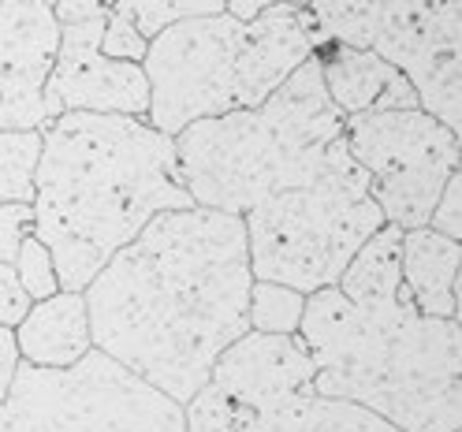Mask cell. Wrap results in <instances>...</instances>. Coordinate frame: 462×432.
Instances as JSON below:
<instances>
[{"instance_id": "52a82bcc", "label": "cell", "mask_w": 462, "mask_h": 432, "mask_svg": "<svg viewBox=\"0 0 462 432\" xmlns=\"http://www.w3.org/2000/svg\"><path fill=\"white\" fill-rule=\"evenodd\" d=\"M343 142L369 176V198L384 224L425 227L429 213L458 171V134L421 108H381L343 116Z\"/></svg>"}, {"instance_id": "8992f818", "label": "cell", "mask_w": 462, "mask_h": 432, "mask_svg": "<svg viewBox=\"0 0 462 432\" xmlns=\"http://www.w3.org/2000/svg\"><path fill=\"white\" fill-rule=\"evenodd\" d=\"M0 432H183V407L94 347L64 369L19 362Z\"/></svg>"}, {"instance_id": "277c9868", "label": "cell", "mask_w": 462, "mask_h": 432, "mask_svg": "<svg viewBox=\"0 0 462 432\" xmlns=\"http://www.w3.org/2000/svg\"><path fill=\"white\" fill-rule=\"evenodd\" d=\"M343 134L317 56L302 60L257 108L194 120L176 138L180 183L194 206L246 213L265 198L310 183Z\"/></svg>"}, {"instance_id": "5b68a950", "label": "cell", "mask_w": 462, "mask_h": 432, "mask_svg": "<svg viewBox=\"0 0 462 432\" xmlns=\"http://www.w3.org/2000/svg\"><path fill=\"white\" fill-rule=\"evenodd\" d=\"M381 224L384 216L369 198L365 168L339 134L310 183L287 187L243 213L250 272L254 280L287 283L302 295L336 287L355 250Z\"/></svg>"}, {"instance_id": "8fae6325", "label": "cell", "mask_w": 462, "mask_h": 432, "mask_svg": "<svg viewBox=\"0 0 462 432\" xmlns=\"http://www.w3.org/2000/svg\"><path fill=\"white\" fill-rule=\"evenodd\" d=\"M60 23L45 0H0V131L49 127L45 78Z\"/></svg>"}, {"instance_id": "9a60e30c", "label": "cell", "mask_w": 462, "mask_h": 432, "mask_svg": "<svg viewBox=\"0 0 462 432\" xmlns=\"http://www.w3.org/2000/svg\"><path fill=\"white\" fill-rule=\"evenodd\" d=\"M12 332L19 358L42 369L75 365L82 354L94 351L90 309H86L82 291H56L49 299H38Z\"/></svg>"}, {"instance_id": "44dd1931", "label": "cell", "mask_w": 462, "mask_h": 432, "mask_svg": "<svg viewBox=\"0 0 462 432\" xmlns=\"http://www.w3.org/2000/svg\"><path fill=\"white\" fill-rule=\"evenodd\" d=\"M42 157V131H0V206L34 201V171Z\"/></svg>"}, {"instance_id": "836d02e7", "label": "cell", "mask_w": 462, "mask_h": 432, "mask_svg": "<svg viewBox=\"0 0 462 432\" xmlns=\"http://www.w3.org/2000/svg\"><path fill=\"white\" fill-rule=\"evenodd\" d=\"M45 5H49V8H52V5H56V0H45Z\"/></svg>"}, {"instance_id": "f546056e", "label": "cell", "mask_w": 462, "mask_h": 432, "mask_svg": "<svg viewBox=\"0 0 462 432\" xmlns=\"http://www.w3.org/2000/svg\"><path fill=\"white\" fill-rule=\"evenodd\" d=\"M52 15L56 23H82V19H105L108 8H101L97 0H56Z\"/></svg>"}, {"instance_id": "7c38bea8", "label": "cell", "mask_w": 462, "mask_h": 432, "mask_svg": "<svg viewBox=\"0 0 462 432\" xmlns=\"http://www.w3.org/2000/svg\"><path fill=\"white\" fill-rule=\"evenodd\" d=\"M209 381L236 395L239 402L265 414L280 402L313 391V358L299 332L276 335V332H243L209 369Z\"/></svg>"}, {"instance_id": "4dcf8cb0", "label": "cell", "mask_w": 462, "mask_h": 432, "mask_svg": "<svg viewBox=\"0 0 462 432\" xmlns=\"http://www.w3.org/2000/svg\"><path fill=\"white\" fill-rule=\"evenodd\" d=\"M276 0H227V15H236V19H254L257 12H265V8H273Z\"/></svg>"}, {"instance_id": "ffe728a7", "label": "cell", "mask_w": 462, "mask_h": 432, "mask_svg": "<svg viewBox=\"0 0 462 432\" xmlns=\"http://www.w3.org/2000/svg\"><path fill=\"white\" fill-rule=\"evenodd\" d=\"M257 425H262L257 410L213 381H206L183 402V432H257Z\"/></svg>"}, {"instance_id": "1f68e13d", "label": "cell", "mask_w": 462, "mask_h": 432, "mask_svg": "<svg viewBox=\"0 0 462 432\" xmlns=\"http://www.w3.org/2000/svg\"><path fill=\"white\" fill-rule=\"evenodd\" d=\"M283 5H291V8H299V12H302V8L310 5V0H283Z\"/></svg>"}, {"instance_id": "d4e9b609", "label": "cell", "mask_w": 462, "mask_h": 432, "mask_svg": "<svg viewBox=\"0 0 462 432\" xmlns=\"http://www.w3.org/2000/svg\"><path fill=\"white\" fill-rule=\"evenodd\" d=\"M146 38L134 26V19L120 15V12H108L105 19V31H101V52L108 60H134L142 64V56H146Z\"/></svg>"}, {"instance_id": "6da1fadb", "label": "cell", "mask_w": 462, "mask_h": 432, "mask_svg": "<svg viewBox=\"0 0 462 432\" xmlns=\"http://www.w3.org/2000/svg\"><path fill=\"white\" fill-rule=\"evenodd\" d=\"M250 283L239 213L164 209L86 283L94 347L183 407L250 332Z\"/></svg>"}, {"instance_id": "d6986e66", "label": "cell", "mask_w": 462, "mask_h": 432, "mask_svg": "<svg viewBox=\"0 0 462 432\" xmlns=\"http://www.w3.org/2000/svg\"><path fill=\"white\" fill-rule=\"evenodd\" d=\"M381 5L384 0H310L299 15L313 49H321L328 41L369 49L381 23Z\"/></svg>"}, {"instance_id": "e0dca14e", "label": "cell", "mask_w": 462, "mask_h": 432, "mask_svg": "<svg viewBox=\"0 0 462 432\" xmlns=\"http://www.w3.org/2000/svg\"><path fill=\"white\" fill-rule=\"evenodd\" d=\"M257 418H262L257 432H407L369 407L321 391H302Z\"/></svg>"}, {"instance_id": "7a4b0ae2", "label": "cell", "mask_w": 462, "mask_h": 432, "mask_svg": "<svg viewBox=\"0 0 462 432\" xmlns=\"http://www.w3.org/2000/svg\"><path fill=\"white\" fill-rule=\"evenodd\" d=\"M176 142L134 116L60 112L42 127L34 235L49 246L60 291H86L105 262L164 209H190Z\"/></svg>"}, {"instance_id": "83f0119b", "label": "cell", "mask_w": 462, "mask_h": 432, "mask_svg": "<svg viewBox=\"0 0 462 432\" xmlns=\"http://www.w3.org/2000/svg\"><path fill=\"white\" fill-rule=\"evenodd\" d=\"M31 306H34V299L23 291L15 265L0 262V328H15Z\"/></svg>"}, {"instance_id": "9c48e42d", "label": "cell", "mask_w": 462, "mask_h": 432, "mask_svg": "<svg viewBox=\"0 0 462 432\" xmlns=\"http://www.w3.org/2000/svg\"><path fill=\"white\" fill-rule=\"evenodd\" d=\"M369 49L407 75L421 112L462 131V0H384Z\"/></svg>"}, {"instance_id": "ac0fdd59", "label": "cell", "mask_w": 462, "mask_h": 432, "mask_svg": "<svg viewBox=\"0 0 462 432\" xmlns=\"http://www.w3.org/2000/svg\"><path fill=\"white\" fill-rule=\"evenodd\" d=\"M399 250H402V227L381 224L346 262L336 287L351 299L355 306H388L402 295V269H399Z\"/></svg>"}, {"instance_id": "e575fe53", "label": "cell", "mask_w": 462, "mask_h": 432, "mask_svg": "<svg viewBox=\"0 0 462 432\" xmlns=\"http://www.w3.org/2000/svg\"><path fill=\"white\" fill-rule=\"evenodd\" d=\"M455 432H458V428H455Z\"/></svg>"}, {"instance_id": "4316f807", "label": "cell", "mask_w": 462, "mask_h": 432, "mask_svg": "<svg viewBox=\"0 0 462 432\" xmlns=\"http://www.w3.org/2000/svg\"><path fill=\"white\" fill-rule=\"evenodd\" d=\"M432 232H440L448 239H462V176L458 171H451L440 198H437V206H432L429 213V224Z\"/></svg>"}, {"instance_id": "cb8c5ba5", "label": "cell", "mask_w": 462, "mask_h": 432, "mask_svg": "<svg viewBox=\"0 0 462 432\" xmlns=\"http://www.w3.org/2000/svg\"><path fill=\"white\" fill-rule=\"evenodd\" d=\"M12 265H15V272H19L23 291L31 295L34 302L60 291V280H56V265H52V253H49V246H45L38 235L23 239V246H19V253H15V262H12Z\"/></svg>"}, {"instance_id": "4fadbf2b", "label": "cell", "mask_w": 462, "mask_h": 432, "mask_svg": "<svg viewBox=\"0 0 462 432\" xmlns=\"http://www.w3.org/2000/svg\"><path fill=\"white\" fill-rule=\"evenodd\" d=\"M310 56L313 45L299 8L276 0L246 19L236 45V108H257Z\"/></svg>"}, {"instance_id": "2e32d148", "label": "cell", "mask_w": 462, "mask_h": 432, "mask_svg": "<svg viewBox=\"0 0 462 432\" xmlns=\"http://www.w3.org/2000/svg\"><path fill=\"white\" fill-rule=\"evenodd\" d=\"M402 287L421 317H455L458 321V269L462 243L448 239L432 227H411L402 232L399 250Z\"/></svg>"}, {"instance_id": "f1b7e54d", "label": "cell", "mask_w": 462, "mask_h": 432, "mask_svg": "<svg viewBox=\"0 0 462 432\" xmlns=\"http://www.w3.org/2000/svg\"><path fill=\"white\" fill-rule=\"evenodd\" d=\"M19 347H15V332L12 328H0V407L8 399V388L15 381V369H19Z\"/></svg>"}, {"instance_id": "d6a6232c", "label": "cell", "mask_w": 462, "mask_h": 432, "mask_svg": "<svg viewBox=\"0 0 462 432\" xmlns=\"http://www.w3.org/2000/svg\"><path fill=\"white\" fill-rule=\"evenodd\" d=\"M97 5H101V8H108V12H112V5H116V0H97Z\"/></svg>"}, {"instance_id": "5bb4252c", "label": "cell", "mask_w": 462, "mask_h": 432, "mask_svg": "<svg viewBox=\"0 0 462 432\" xmlns=\"http://www.w3.org/2000/svg\"><path fill=\"white\" fill-rule=\"evenodd\" d=\"M321 64L325 90L343 116L358 112H381V108H418V94L407 82V75L395 71L388 60H381L373 49H351V45H321L313 49Z\"/></svg>"}, {"instance_id": "30bf717a", "label": "cell", "mask_w": 462, "mask_h": 432, "mask_svg": "<svg viewBox=\"0 0 462 432\" xmlns=\"http://www.w3.org/2000/svg\"><path fill=\"white\" fill-rule=\"evenodd\" d=\"M105 19L60 23V45H56V60L45 78L49 124L60 112H105V116L146 120L150 112L146 71L134 60H108L101 52Z\"/></svg>"}, {"instance_id": "603a6c76", "label": "cell", "mask_w": 462, "mask_h": 432, "mask_svg": "<svg viewBox=\"0 0 462 432\" xmlns=\"http://www.w3.org/2000/svg\"><path fill=\"white\" fill-rule=\"evenodd\" d=\"M112 12H120L134 19L142 38H153L164 26L180 23V19H198V15H220L227 12V0H116Z\"/></svg>"}, {"instance_id": "7402d4cb", "label": "cell", "mask_w": 462, "mask_h": 432, "mask_svg": "<svg viewBox=\"0 0 462 432\" xmlns=\"http://www.w3.org/2000/svg\"><path fill=\"white\" fill-rule=\"evenodd\" d=\"M302 309L306 295L295 291L287 283L273 280H254L250 283V328L254 332H276V335H291L302 325Z\"/></svg>"}, {"instance_id": "3957f363", "label": "cell", "mask_w": 462, "mask_h": 432, "mask_svg": "<svg viewBox=\"0 0 462 432\" xmlns=\"http://www.w3.org/2000/svg\"><path fill=\"white\" fill-rule=\"evenodd\" d=\"M299 339L313 358V391L351 399L407 432L462 428L458 321L421 317L407 287L388 306H355L339 287H317Z\"/></svg>"}, {"instance_id": "484cf974", "label": "cell", "mask_w": 462, "mask_h": 432, "mask_svg": "<svg viewBox=\"0 0 462 432\" xmlns=\"http://www.w3.org/2000/svg\"><path fill=\"white\" fill-rule=\"evenodd\" d=\"M34 235L31 201H5L0 206V262H15L23 239Z\"/></svg>"}, {"instance_id": "ba28073f", "label": "cell", "mask_w": 462, "mask_h": 432, "mask_svg": "<svg viewBox=\"0 0 462 432\" xmlns=\"http://www.w3.org/2000/svg\"><path fill=\"white\" fill-rule=\"evenodd\" d=\"M243 19L198 15L157 31L142 56L150 82L146 124L176 138L194 120L224 116L236 108V45Z\"/></svg>"}]
</instances>
